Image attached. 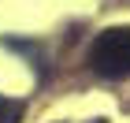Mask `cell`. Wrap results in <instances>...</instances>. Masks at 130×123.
I'll use <instances>...</instances> for the list:
<instances>
[{
    "label": "cell",
    "mask_w": 130,
    "mask_h": 123,
    "mask_svg": "<svg viewBox=\"0 0 130 123\" xmlns=\"http://www.w3.org/2000/svg\"><path fill=\"white\" fill-rule=\"evenodd\" d=\"M89 67L104 78L130 75V26H111L89 45Z\"/></svg>",
    "instance_id": "6da1fadb"
},
{
    "label": "cell",
    "mask_w": 130,
    "mask_h": 123,
    "mask_svg": "<svg viewBox=\"0 0 130 123\" xmlns=\"http://www.w3.org/2000/svg\"><path fill=\"white\" fill-rule=\"evenodd\" d=\"M19 119H22V104L0 97V123H19Z\"/></svg>",
    "instance_id": "7a4b0ae2"
},
{
    "label": "cell",
    "mask_w": 130,
    "mask_h": 123,
    "mask_svg": "<svg viewBox=\"0 0 130 123\" xmlns=\"http://www.w3.org/2000/svg\"><path fill=\"white\" fill-rule=\"evenodd\" d=\"M93 123H104V119H93Z\"/></svg>",
    "instance_id": "3957f363"
}]
</instances>
